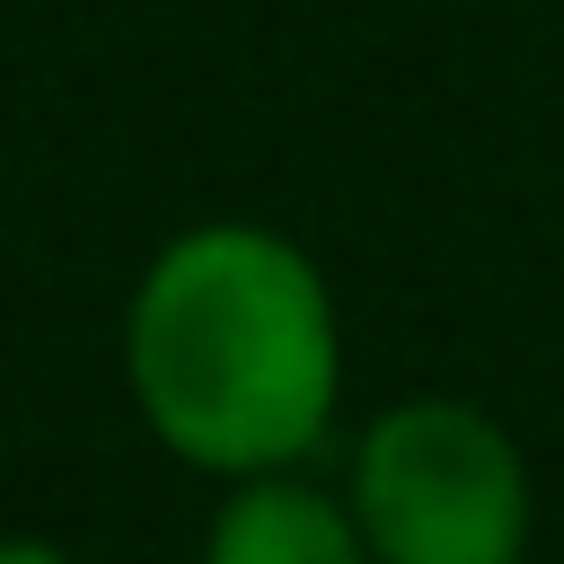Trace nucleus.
<instances>
[{
	"mask_svg": "<svg viewBox=\"0 0 564 564\" xmlns=\"http://www.w3.org/2000/svg\"><path fill=\"white\" fill-rule=\"evenodd\" d=\"M123 388L150 441L220 485L300 467L344 405V317L273 220L159 238L123 300Z\"/></svg>",
	"mask_w": 564,
	"mask_h": 564,
	"instance_id": "nucleus-1",
	"label": "nucleus"
},
{
	"mask_svg": "<svg viewBox=\"0 0 564 564\" xmlns=\"http://www.w3.org/2000/svg\"><path fill=\"white\" fill-rule=\"evenodd\" d=\"M370 564H520L538 529V485L476 397H397L352 441L344 485Z\"/></svg>",
	"mask_w": 564,
	"mask_h": 564,
	"instance_id": "nucleus-2",
	"label": "nucleus"
},
{
	"mask_svg": "<svg viewBox=\"0 0 564 564\" xmlns=\"http://www.w3.org/2000/svg\"><path fill=\"white\" fill-rule=\"evenodd\" d=\"M203 564H370V546H361V520L344 494L282 467V476L229 485V502L203 529Z\"/></svg>",
	"mask_w": 564,
	"mask_h": 564,
	"instance_id": "nucleus-3",
	"label": "nucleus"
},
{
	"mask_svg": "<svg viewBox=\"0 0 564 564\" xmlns=\"http://www.w3.org/2000/svg\"><path fill=\"white\" fill-rule=\"evenodd\" d=\"M0 564H79V555H62L53 538H0Z\"/></svg>",
	"mask_w": 564,
	"mask_h": 564,
	"instance_id": "nucleus-4",
	"label": "nucleus"
}]
</instances>
